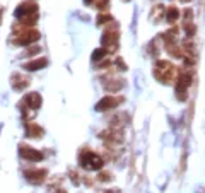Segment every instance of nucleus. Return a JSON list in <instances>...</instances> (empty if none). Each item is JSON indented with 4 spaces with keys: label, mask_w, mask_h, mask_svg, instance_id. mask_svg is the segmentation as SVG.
<instances>
[{
    "label": "nucleus",
    "mask_w": 205,
    "mask_h": 193,
    "mask_svg": "<svg viewBox=\"0 0 205 193\" xmlns=\"http://www.w3.org/2000/svg\"><path fill=\"white\" fill-rule=\"evenodd\" d=\"M106 21H111V17H109V15H99V17H97V22H99V24H101V22H106Z\"/></svg>",
    "instance_id": "nucleus-11"
},
{
    "label": "nucleus",
    "mask_w": 205,
    "mask_h": 193,
    "mask_svg": "<svg viewBox=\"0 0 205 193\" xmlns=\"http://www.w3.org/2000/svg\"><path fill=\"white\" fill-rule=\"evenodd\" d=\"M26 101L31 104L33 108H38V106L41 104V97L38 96V94H27V96H26Z\"/></svg>",
    "instance_id": "nucleus-7"
},
{
    "label": "nucleus",
    "mask_w": 205,
    "mask_h": 193,
    "mask_svg": "<svg viewBox=\"0 0 205 193\" xmlns=\"http://www.w3.org/2000/svg\"><path fill=\"white\" fill-rule=\"evenodd\" d=\"M173 72H174V67H173L169 62H166V60L157 62V65H156V77L157 79H161L164 82H169V79L173 77Z\"/></svg>",
    "instance_id": "nucleus-2"
},
{
    "label": "nucleus",
    "mask_w": 205,
    "mask_h": 193,
    "mask_svg": "<svg viewBox=\"0 0 205 193\" xmlns=\"http://www.w3.org/2000/svg\"><path fill=\"white\" fill-rule=\"evenodd\" d=\"M104 55H106V50H96L92 58H94V60H99V58H102Z\"/></svg>",
    "instance_id": "nucleus-9"
},
{
    "label": "nucleus",
    "mask_w": 205,
    "mask_h": 193,
    "mask_svg": "<svg viewBox=\"0 0 205 193\" xmlns=\"http://www.w3.org/2000/svg\"><path fill=\"white\" fill-rule=\"evenodd\" d=\"M108 193H113V190H108ZM116 193H118V190H116Z\"/></svg>",
    "instance_id": "nucleus-14"
},
{
    "label": "nucleus",
    "mask_w": 205,
    "mask_h": 193,
    "mask_svg": "<svg viewBox=\"0 0 205 193\" xmlns=\"http://www.w3.org/2000/svg\"><path fill=\"white\" fill-rule=\"evenodd\" d=\"M45 65H46V60H45V58H41V60H36V62L27 63L26 69L27 70H40L41 67H45Z\"/></svg>",
    "instance_id": "nucleus-6"
},
{
    "label": "nucleus",
    "mask_w": 205,
    "mask_h": 193,
    "mask_svg": "<svg viewBox=\"0 0 205 193\" xmlns=\"http://www.w3.org/2000/svg\"><path fill=\"white\" fill-rule=\"evenodd\" d=\"M20 156H22V157H26V159H31V161H41V159H43V154L33 151V149H27V147H22Z\"/></svg>",
    "instance_id": "nucleus-5"
},
{
    "label": "nucleus",
    "mask_w": 205,
    "mask_h": 193,
    "mask_svg": "<svg viewBox=\"0 0 205 193\" xmlns=\"http://www.w3.org/2000/svg\"><path fill=\"white\" fill-rule=\"evenodd\" d=\"M116 31H106L104 34H102V45H104V48L109 50V51H113L116 48Z\"/></svg>",
    "instance_id": "nucleus-3"
},
{
    "label": "nucleus",
    "mask_w": 205,
    "mask_h": 193,
    "mask_svg": "<svg viewBox=\"0 0 205 193\" xmlns=\"http://www.w3.org/2000/svg\"><path fill=\"white\" fill-rule=\"evenodd\" d=\"M184 31H186L190 36H193L195 34V26H193V24H186V26H184Z\"/></svg>",
    "instance_id": "nucleus-10"
},
{
    "label": "nucleus",
    "mask_w": 205,
    "mask_h": 193,
    "mask_svg": "<svg viewBox=\"0 0 205 193\" xmlns=\"http://www.w3.org/2000/svg\"><path fill=\"white\" fill-rule=\"evenodd\" d=\"M183 14H184V19H188V21L193 17V12H191V10H184Z\"/></svg>",
    "instance_id": "nucleus-13"
},
{
    "label": "nucleus",
    "mask_w": 205,
    "mask_h": 193,
    "mask_svg": "<svg viewBox=\"0 0 205 193\" xmlns=\"http://www.w3.org/2000/svg\"><path fill=\"white\" fill-rule=\"evenodd\" d=\"M99 179H101V181H109L111 178H109V174H108V173H104V174L101 173V174H99Z\"/></svg>",
    "instance_id": "nucleus-12"
},
{
    "label": "nucleus",
    "mask_w": 205,
    "mask_h": 193,
    "mask_svg": "<svg viewBox=\"0 0 205 193\" xmlns=\"http://www.w3.org/2000/svg\"><path fill=\"white\" fill-rule=\"evenodd\" d=\"M166 17H168V21H169V22H174L178 19V9L176 7L168 9V15H166Z\"/></svg>",
    "instance_id": "nucleus-8"
},
{
    "label": "nucleus",
    "mask_w": 205,
    "mask_h": 193,
    "mask_svg": "<svg viewBox=\"0 0 205 193\" xmlns=\"http://www.w3.org/2000/svg\"><path fill=\"white\" fill-rule=\"evenodd\" d=\"M183 2H190V0H183Z\"/></svg>",
    "instance_id": "nucleus-15"
},
{
    "label": "nucleus",
    "mask_w": 205,
    "mask_h": 193,
    "mask_svg": "<svg viewBox=\"0 0 205 193\" xmlns=\"http://www.w3.org/2000/svg\"><path fill=\"white\" fill-rule=\"evenodd\" d=\"M118 103H120V99H116V97H111V96H106V97H102V101H99V103H97L96 110H97V111L111 110V108H115Z\"/></svg>",
    "instance_id": "nucleus-4"
},
{
    "label": "nucleus",
    "mask_w": 205,
    "mask_h": 193,
    "mask_svg": "<svg viewBox=\"0 0 205 193\" xmlns=\"http://www.w3.org/2000/svg\"><path fill=\"white\" fill-rule=\"evenodd\" d=\"M81 164L86 169H99V167H102V159L94 152L86 151L81 154Z\"/></svg>",
    "instance_id": "nucleus-1"
}]
</instances>
